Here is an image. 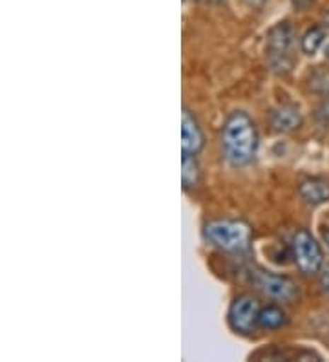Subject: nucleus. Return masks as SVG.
<instances>
[{"instance_id": "nucleus-12", "label": "nucleus", "mask_w": 329, "mask_h": 362, "mask_svg": "<svg viewBox=\"0 0 329 362\" xmlns=\"http://www.w3.org/2000/svg\"><path fill=\"white\" fill-rule=\"evenodd\" d=\"M324 40H325V30H324V28H321V26L311 28V30L306 31V35L302 37L304 53H307V55H313L316 49L324 45Z\"/></svg>"}, {"instance_id": "nucleus-11", "label": "nucleus", "mask_w": 329, "mask_h": 362, "mask_svg": "<svg viewBox=\"0 0 329 362\" xmlns=\"http://www.w3.org/2000/svg\"><path fill=\"white\" fill-rule=\"evenodd\" d=\"M181 183H183L185 190L196 189L197 183H200V165H197L194 156L183 154V159H181Z\"/></svg>"}, {"instance_id": "nucleus-15", "label": "nucleus", "mask_w": 329, "mask_h": 362, "mask_svg": "<svg viewBox=\"0 0 329 362\" xmlns=\"http://www.w3.org/2000/svg\"><path fill=\"white\" fill-rule=\"evenodd\" d=\"M247 6H250V8H255V9H260L263 8V4H265V0H243Z\"/></svg>"}, {"instance_id": "nucleus-17", "label": "nucleus", "mask_w": 329, "mask_h": 362, "mask_svg": "<svg viewBox=\"0 0 329 362\" xmlns=\"http://www.w3.org/2000/svg\"><path fill=\"white\" fill-rule=\"evenodd\" d=\"M205 2H224V0H205Z\"/></svg>"}, {"instance_id": "nucleus-2", "label": "nucleus", "mask_w": 329, "mask_h": 362, "mask_svg": "<svg viewBox=\"0 0 329 362\" xmlns=\"http://www.w3.org/2000/svg\"><path fill=\"white\" fill-rule=\"evenodd\" d=\"M205 238L221 251L241 252L249 247L253 229L241 220H214L205 226Z\"/></svg>"}, {"instance_id": "nucleus-6", "label": "nucleus", "mask_w": 329, "mask_h": 362, "mask_svg": "<svg viewBox=\"0 0 329 362\" xmlns=\"http://www.w3.org/2000/svg\"><path fill=\"white\" fill-rule=\"evenodd\" d=\"M255 284L263 295L271 296L275 300L294 302L299 298V286L287 276L258 271L255 273Z\"/></svg>"}, {"instance_id": "nucleus-13", "label": "nucleus", "mask_w": 329, "mask_h": 362, "mask_svg": "<svg viewBox=\"0 0 329 362\" xmlns=\"http://www.w3.org/2000/svg\"><path fill=\"white\" fill-rule=\"evenodd\" d=\"M311 88L315 90V92L322 93V95H325V93H329V70H316L315 74L311 76Z\"/></svg>"}, {"instance_id": "nucleus-7", "label": "nucleus", "mask_w": 329, "mask_h": 362, "mask_svg": "<svg viewBox=\"0 0 329 362\" xmlns=\"http://www.w3.org/2000/svg\"><path fill=\"white\" fill-rule=\"evenodd\" d=\"M203 145H205V137H203L202 129H200L196 117L185 108L183 117H181V152L196 156L202 151Z\"/></svg>"}, {"instance_id": "nucleus-1", "label": "nucleus", "mask_w": 329, "mask_h": 362, "mask_svg": "<svg viewBox=\"0 0 329 362\" xmlns=\"http://www.w3.org/2000/svg\"><path fill=\"white\" fill-rule=\"evenodd\" d=\"M221 151L233 167H246L258 151V130L246 112H233L221 130Z\"/></svg>"}, {"instance_id": "nucleus-9", "label": "nucleus", "mask_w": 329, "mask_h": 362, "mask_svg": "<svg viewBox=\"0 0 329 362\" xmlns=\"http://www.w3.org/2000/svg\"><path fill=\"white\" fill-rule=\"evenodd\" d=\"M299 194L311 205L329 202V181L324 177H307L299 185Z\"/></svg>"}, {"instance_id": "nucleus-10", "label": "nucleus", "mask_w": 329, "mask_h": 362, "mask_svg": "<svg viewBox=\"0 0 329 362\" xmlns=\"http://www.w3.org/2000/svg\"><path fill=\"white\" fill-rule=\"evenodd\" d=\"M287 324V315L282 308L278 305H267V308H262L258 315V327L262 329H280Z\"/></svg>"}, {"instance_id": "nucleus-3", "label": "nucleus", "mask_w": 329, "mask_h": 362, "mask_svg": "<svg viewBox=\"0 0 329 362\" xmlns=\"http://www.w3.org/2000/svg\"><path fill=\"white\" fill-rule=\"evenodd\" d=\"M294 30L289 23H278L267 33V61L272 71L287 74L293 66Z\"/></svg>"}, {"instance_id": "nucleus-5", "label": "nucleus", "mask_w": 329, "mask_h": 362, "mask_svg": "<svg viewBox=\"0 0 329 362\" xmlns=\"http://www.w3.org/2000/svg\"><path fill=\"white\" fill-rule=\"evenodd\" d=\"M260 310L262 308L255 296H238L229 308V324L236 333H250L255 327H258Z\"/></svg>"}, {"instance_id": "nucleus-14", "label": "nucleus", "mask_w": 329, "mask_h": 362, "mask_svg": "<svg viewBox=\"0 0 329 362\" xmlns=\"http://www.w3.org/2000/svg\"><path fill=\"white\" fill-rule=\"evenodd\" d=\"M321 115H322V119L328 121V123H329V98L325 99L324 103H322V106H321Z\"/></svg>"}, {"instance_id": "nucleus-4", "label": "nucleus", "mask_w": 329, "mask_h": 362, "mask_svg": "<svg viewBox=\"0 0 329 362\" xmlns=\"http://www.w3.org/2000/svg\"><path fill=\"white\" fill-rule=\"evenodd\" d=\"M294 264L304 274H316L324 265V255H322L321 243L313 238V234L306 229L294 233L291 242Z\"/></svg>"}, {"instance_id": "nucleus-16", "label": "nucleus", "mask_w": 329, "mask_h": 362, "mask_svg": "<svg viewBox=\"0 0 329 362\" xmlns=\"http://www.w3.org/2000/svg\"><path fill=\"white\" fill-rule=\"evenodd\" d=\"M322 238H324L325 245H328V247H329V229H325L324 233H322Z\"/></svg>"}, {"instance_id": "nucleus-8", "label": "nucleus", "mask_w": 329, "mask_h": 362, "mask_svg": "<svg viewBox=\"0 0 329 362\" xmlns=\"http://www.w3.org/2000/svg\"><path fill=\"white\" fill-rule=\"evenodd\" d=\"M271 127L277 132H293L302 127V112L296 105H282L271 112Z\"/></svg>"}]
</instances>
